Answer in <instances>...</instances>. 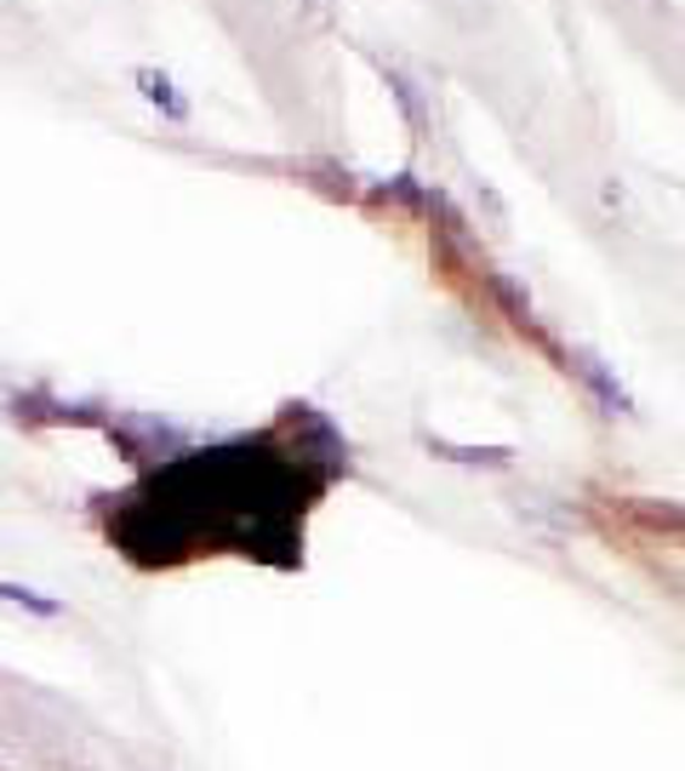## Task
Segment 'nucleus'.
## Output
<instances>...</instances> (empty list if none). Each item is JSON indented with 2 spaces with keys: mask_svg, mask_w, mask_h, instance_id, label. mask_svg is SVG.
I'll list each match as a JSON object with an SVG mask.
<instances>
[{
  "mask_svg": "<svg viewBox=\"0 0 685 771\" xmlns=\"http://www.w3.org/2000/svg\"><path fill=\"white\" fill-rule=\"evenodd\" d=\"M0 594H7V600H23L29 612H46V617L57 612V600H34V594H23V589H12V583H0Z\"/></svg>",
  "mask_w": 685,
  "mask_h": 771,
  "instance_id": "1",
  "label": "nucleus"
}]
</instances>
